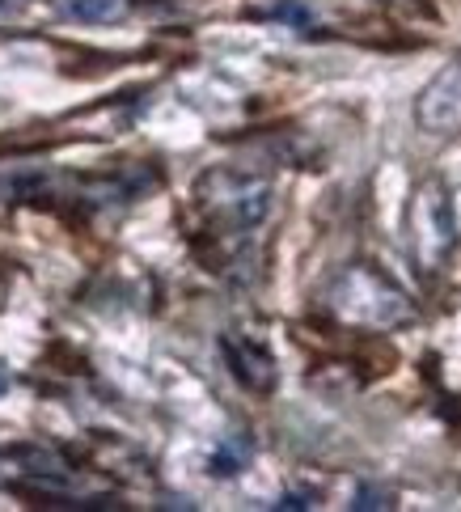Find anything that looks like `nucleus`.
<instances>
[{
	"label": "nucleus",
	"instance_id": "obj_1",
	"mask_svg": "<svg viewBox=\"0 0 461 512\" xmlns=\"http://www.w3.org/2000/svg\"><path fill=\"white\" fill-rule=\"evenodd\" d=\"M322 305L330 318L360 326V331H394V326L411 322V314H415L407 292L368 263L343 267L339 276L326 284Z\"/></svg>",
	"mask_w": 461,
	"mask_h": 512
},
{
	"label": "nucleus",
	"instance_id": "obj_2",
	"mask_svg": "<svg viewBox=\"0 0 461 512\" xmlns=\"http://www.w3.org/2000/svg\"><path fill=\"white\" fill-rule=\"evenodd\" d=\"M199 204L225 233H250L271 212V182L242 170H212L199 178Z\"/></svg>",
	"mask_w": 461,
	"mask_h": 512
},
{
	"label": "nucleus",
	"instance_id": "obj_3",
	"mask_svg": "<svg viewBox=\"0 0 461 512\" xmlns=\"http://www.w3.org/2000/svg\"><path fill=\"white\" fill-rule=\"evenodd\" d=\"M411 229H415V254L428 267H436L457 242V216L445 182H423L411 204Z\"/></svg>",
	"mask_w": 461,
	"mask_h": 512
},
{
	"label": "nucleus",
	"instance_id": "obj_4",
	"mask_svg": "<svg viewBox=\"0 0 461 512\" xmlns=\"http://www.w3.org/2000/svg\"><path fill=\"white\" fill-rule=\"evenodd\" d=\"M415 123L432 136L461 132V60L445 64L436 77L419 89L415 98Z\"/></svg>",
	"mask_w": 461,
	"mask_h": 512
},
{
	"label": "nucleus",
	"instance_id": "obj_5",
	"mask_svg": "<svg viewBox=\"0 0 461 512\" xmlns=\"http://www.w3.org/2000/svg\"><path fill=\"white\" fill-rule=\"evenodd\" d=\"M220 352H225L233 377L242 381L246 390H254V394L275 390V360L267 347H258L250 339H220Z\"/></svg>",
	"mask_w": 461,
	"mask_h": 512
},
{
	"label": "nucleus",
	"instance_id": "obj_6",
	"mask_svg": "<svg viewBox=\"0 0 461 512\" xmlns=\"http://www.w3.org/2000/svg\"><path fill=\"white\" fill-rule=\"evenodd\" d=\"M60 9L77 22H119L132 0H60Z\"/></svg>",
	"mask_w": 461,
	"mask_h": 512
},
{
	"label": "nucleus",
	"instance_id": "obj_7",
	"mask_svg": "<svg viewBox=\"0 0 461 512\" xmlns=\"http://www.w3.org/2000/svg\"><path fill=\"white\" fill-rule=\"evenodd\" d=\"M254 457V445L246 441V436H229V441H220L216 449H212V474H220V479H233L237 470H242L246 462Z\"/></svg>",
	"mask_w": 461,
	"mask_h": 512
},
{
	"label": "nucleus",
	"instance_id": "obj_8",
	"mask_svg": "<svg viewBox=\"0 0 461 512\" xmlns=\"http://www.w3.org/2000/svg\"><path fill=\"white\" fill-rule=\"evenodd\" d=\"M254 17H271V22H288L297 30H309L313 26V13L301 5V0H275L267 9H254Z\"/></svg>",
	"mask_w": 461,
	"mask_h": 512
},
{
	"label": "nucleus",
	"instance_id": "obj_9",
	"mask_svg": "<svg viewBox=\"0 0 461 512\" xmlns=\"http://www.w3.org/2000/svg\"><path fill=\"white\" fill-rule=\"evenodd\" d=\"M352 508H360V512H368V508H390V491H381V487H360L356 500H352Z\"/></svg>",
	"mask_w": 461,
	"mask_h": 512
},
{
	"label": "nucleus",
	"instance_id": "obj_10",
	"mask_svg": "<svg viewBox=\"0 0 461 512\" xmlns=\"http://www.w3.org/2000/svg\"><path fill=\"white\" fill-rule=\"evenodd\" d=\"M275 508H292V512L313 508V491H288V496H280V504H275Z\"/></svg>",
	"mask_w": 461,
	"mask_h": 512
}]
</instances>
